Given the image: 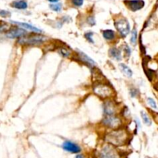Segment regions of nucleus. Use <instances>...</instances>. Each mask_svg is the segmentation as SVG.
<instances>
[{
    "instance_id": "obj_1",
    "label": "nucleus",
    "mask_w": 158,
    "mask_h": 158,
    "mask_svg": "<svg viewBox=\"0 0 158 158\" xmlns=\"http://www.w3.org/2000/svg\"><path fill=\"white\" fill-rule=\"evenodd\" d=\"M127 133L124 130H116L109 133L106 136V140L113 146H120L124 144L127 140Z\"/></svg>"
},
{
    "instance_id": "obj_2",
    "label": "nucleus",
    "mask_w": 158,
    "mask_h": 158,
    "mask_svg": "<svg viewBox=\"0 0 158 158\" xmlns=\"http://www.w3.org/2000/svg\"><path fill=\"white\" fill-rule=\"evenodd\" d=\"M93 92H94V93L96 96H98L100 98H103V99L110 97L113 93V91L110 88V87L104 84L96 85L94 88H93Z\"/></svg>"
},
{
    "instance_id": "obj_3",
    "label": "nucleus",
    "mask_w": 158,
    "mask_h": 158,
    "mask_svg": "<svg viewBox=\"0 0 158 158\" xmlns=\"http://www.w3.org/2000/svg\"><path fill=\"white\" fill-rule=\"evenodd\" d=\"M46 40V37L42 35H33L30 36H23L19 40V42L21 44L26 45H36L42 43Z\"/></svg>"
},
{
    "instance_id": "obj_4",
    "label": "nucleus",
    "mask_w": 158,
    "mask_h": 158,
    "mask_svg": "<svg viewBox=\"0 0 158 158\" xmlns=\"http://www.w3.org/2000/svg\"><path fill=\"white\" fill-rule=\"evenodd\" d=\"M114 26L116 27L117 30L124 37H126L129 34L130 30H131V26H130V24H129V22L124 18H121L120 20H117L114 23Z\"/></svg>"
},
{
    "instance_id": "obj_5",
    "label": "nucleus",
    "mask_w": 158,
    "mask_h": 158,
    "mask_svg": "<svg viewBox=\"0 0 158 158\" xmlns=\"http://www.w3.org/2000/svg\"><path fill=\"white\" fill-rule=\"evenodd\" d=\"M99 158H120V156L118 152L113 146L106 145L99 153Z\"/></svg>"
},
{
    "instance_id": "obj_6",
    "label": "nucleus",
    "mask_w": 158,
    "mask_h": 158,
    "mask_svg": "<svg viewBox=\"0 0 158 158\" xmlns=\"http://www.w3.org/2000/svg\"><path fill=\"white\" fill-rule=\"evenodd\" d=\"M103 123L104 125L111 127V128H117L121 124L120 119L117 117H114L113 115L106 116L103 120Z\"/></svg>"
},
{
    "instance_id": "obj_7",
    "label": "nucleus",
    "mask_w": 158,
    "mask_h": 158,
    "mask_svg": "<svg viewBox=\"0 0 158 158\" xmlns=\"http://www.w3.org/2000/svg\"><path fill=\"white\" fill-rule=\"evenodd\" d=\"M124 2L127 6L133 12L141 9L145 4L143 0H125Z\"/></svg>"
},
{
    "instance_id": "obj_8",
    "label": "nucleus",
    "mask_w": 158,
    "mask_h": 158,
    "mask_svg": "<svg viewBox=\"0 0 158 158\" xmlns=\"http://www.w3.org/2000/svg\"><path fill=\"white\" fill-rule=\"evenodd\" d=\"M26 34V31L23 29H12L5 33V36L9 39H16V38L23 37Z\"/></svg>"
},
{
    "instance_id": "obj_9",
    "label": "nucleus",
    "mask_w": 158,
    "mask_h": 158,
    "mask_svg": "<svg viewBox=\"0 0 158 158\" xmlns=\"http://www.w3.org/2000/svg\"><path fill=\"white\" fill-rule=\"evenodd\" d=\"M63 148L66 151L70 152V153H78L81 150L80 147L77 144H76V143H73L71 141H69V140L64 142L63 144Z\"/></svg>"
},
{
    "instance_id": "obj_10",
    "label": "nucleus",
    "mask_w": 158,
    "mask_h": 158,
    "mask_svg": "<svg viewBox=\"0 0 158 158\" xmlns=\"http://www.w3.org/2000/svg\"><path fill=\"white\" fill-rule=\"evenodd\" d=\"M12 23L18 25V26L24 28V29H26V30H30V31L35 32V33H41V32H42V30H41L40 29H39V28L36 27V26H33V25L31 24H29V23H20V22H16V21H12Z\"/></svg>"
},
{
    "instance_id": "obj_11",
    "label": "nucleus",
    "mask_w": 158,
    "mask_h": 158,
    "mask_svg": "<svg viewBox=\"0 0 158 158\" xmlns=\"http://www.w3.org/2000/svg\"><path fill=\"white\" fill-rule=\"evenodd\" d=\"M103 109H104V113L107 115V116H110V115H113L115 112V108H114L113 103H111V102L107 101L104 103L103 105Z\"/></svg>"
},
{
    "instance_id": "obj_12",
    "label": "nucleus",
    "mask_w": 158,
    "mask_h": 158,
    "mask_svg": "<svg viewBox=\"0 0 158 158\" xmlns=\"http://www.w3.org/2000/svg\"><path fill=\"white\" fill-rule=\"evenodd\" d=\"M77 52H79V56H80V59H81L82 61H83V62H85L86 63L89 64V65H90V66L94 65L95 64L94 61H93L91 58H90V57H89L87 54H85L84 52H81V51H80V50H77Z\"/></svg>"
},
{
    "instance_id": "obj_13",
    "label": "nucleus",
    "mask_w": 158,
    "mask_h": 158,
    "mask_svg": "<svg viewBox=\"0 0 158 158\" xmlns=\"http://www.w3.org/2000/svg\"><path fill=\"white\" fill-rule=\"evenodd\" d=\"M12 6L13 8L18 9H26L28 7V4L25 0H20V1H16L12 3Z\"/></svg>"
},
{
    "instance_id": "obj_14",
    "label": "nucleus",
    "mask_w": 158,
    "mask_h": 158,
    "mask_svg": "<svg viewBox=\"0 0 158 158\" xmlns=\"http://www.w3.org/2000/svg\"><path fill=\"white\" fill-rule=\"evenodd\" d=\"M120 70H121L123 74L127 77H131L133 76V72L131 69L129 68L127 65H125L124 63H121L119 65Z\"/></svg>"
},
{
    "instance_id": "obj_15",
    "label": "nucleus",
    "mask_w": 158,
    "mask_h": 158,
    "mask_svg": "<svg viewBox=\"0 0 158 158\" xmlns=\"http://www.w3.org/2000/svg\"><path fill=\"white\" fill-rule=\"evenodd\" d=\"M110 54L113 58H114L117 60H120L121 59V52L117 48H112L110 50Z\"/></svg>"
},
{
    "instance_id": "obj_16",
    "label": "nucleus",
    "mask_w": 158,
    "mask_h": 158,
    "mask_svg": "<svg viewBox=\"0 0 158 158\" xmlns=\"http://www.w3.org/2000/svg\"><path fill=\"white\" fill-rule=\"evenodd\" d=\"M103 37L107 40H112L115 38V33L111 30H106L102 32Z\"/></svg>"
},
{
    "instance_id": "obj_17",
    "label": "nucleus",
    "mask_w": 158,
    "mask_h": 158,
    "mask_svg": "<svg viewBox=\"0 0 158 158\" xmlns=\"http://www.w3.org/2000/svg\"><path fill=\"white\" fill-rule=\"evenodd\" d=\"M140 115H141L142 119H143V122H144V124H145L146 125H147V126L151 125V120H150V117H148V115H147V113L144 112L143 110H142L141 112H140Z\"/></svg>"
},
{
    "instance_id": "obj_18",
    "label": "nucleus",
    "mask_w": 158,
    "mask_h": 158,
    "mask_svg": "<svg viewBox=\"0 0 158 158\" xmlns=\"http://www.w3.org/2000/svg\"><path fill=\"white\" fill-rule=\"evenodd\" d=\"M137 32L136 30V29H134L132 31V33H131V42L132 43V45L135 46L137 44Z\"/></svg>"
},
{
    "instance_id": "obj_19",
    "label": "nucleus",
    "mask_w": 158,
    "mask_h": 158,
    "mask_svg": "<svg viewBox=\"0 0 158 158\" xmlns=\"http://www.w3.org/2000/svg\"><path fill=\"white\" fill-rule=\"evenodd\" d=\"M50 9L55 12H60L62 10V4L61 3H56V4H51Z\"/></svg>"
},
{
    "instance_id": "obj_20",
    "label": "nucleus",
    "mask_w": 158,
    "mask_h": 158,
    "mask_svg": "<svg viewBox=\"0 0 158 158\" xmlns=\"http://www.w3.org/2000/svg\"><path fill=\"white\" fill-rule=\"evenodd\" d=\"M147 103H148V104L150 105V107L153 108V109L154 110H156V108H157V106H156V103L153 98H150V97L147 98Z\"/></svg>"
},
{
    "instance_id": "obj_21",
    "label": "nucleus",
    "mask_w": 158,
    "mask_h": 158,
    "mask_svg": "<svg viewBox=\"0 0 158 158\" xmlns=\"http://www.w3.org/2000/svg\"><path fill=\"white\" fill-rule=\"evenodd\" d=\"M59 52H60L61 55L65 57H68L70 55V50H68L66 48H60L59 49Z\"/></svg>"
},
{
    "instance_id": "obj_22",
    "label": "nucleus",
    "mask_w": 158,
    "mask_h": 158,
    "mask_svg": "<svg viewBox=\"0 0 158 158\" xmlns=\"http://www.w3.org/2000/svg\"><path fill=\"white\" fill-rule=\"evenodd\" d=\"M11 16V13L9 11L3 9H0V16L3 17V18H7V17H9Z\"/></svg>"
},
{
    "instance_id": "obj_23",
    "label": "nucleus",
    "mask_w": 158,
    "mask_h": 158,
    "mask_svg": "<svg viewBox=\"0 0 158 158\" xmlns=\"http://www.w3.org/2000/svg\"><path fill=\"white\" fill-rule=\"evenodd\" d=\"M85 38L87 39L91 43H93V33H87L85 34Z\"/></svg>"
},
{
    "instance_id": "obj_24",
    "label": "nucleus",
    "mask_w": 158,
    "mask_h": 158,
    "mask_svg": "<svg viewBox=\"0 0 158 158\" xmlns=\"http://www.w3.org/2000/svg\"><path fill=\"white\" fill-rule=\"evenodd\" d=\"M72 2H73V4L74 5L77 7L81 6L83 4V0H72Z\"/></svg>"
},
{
    "instance_id": "obj_25",
    "label": "nucleus",
    "mask_w": 158,
    "mask_h": 158,
    "mask_svg": "<svg viewBox=\"0 0 158 158\" xmlns=\"http://www.w3.org/2000/svg\"><path fill=\"white\" fill-rule=\"evenodd\" d=\"M7 28H8V25H6V23H4V24L0 25V33H2L4 30H6Z\"/></svg>"
},
{
    "instance_id": "obj_26",
    "label": "nucleus",
    "mask_w": 158,
    "mask_h": 158,
    "mask_svg": "<svg viewBox=\"0 0 158 158\" xmlns=\"http://www.w3.org/2000/svg\"><path fill=\"white\" fill-rule=\"evenodd\" d=\"M138 93V91L137 90H131V94L132 97H135L137 96V94Z\"/></svg>"
},
{
    "instance_id": "obj_27",
    "label": "nucleus",
    "mask_w": 158,
    "mask_h": 158,
    "mask_svg": "<svg viewBox=\"0 0 158 158\" xmlns=\"http://www.w3.org/2000/svg\"><path fill=\"white\" fill-rule=\"evenodd\" d=\"M125 52L127 56L131 55V49H130V48H129L128 46H125Z\"/></svg>"
},
{
    "instance_id": "obj_28",
    "label": "nucleus",
    "mask_w": 158,
    "mask_h": 158,
    "mask_svg": "<svg viewBox=\"0 0 158 158\" xmlns=\"http://www.w3.org/2000/svg\"><path fill=\"white\" fill-rule=\"evenodd\" d=\"M88 22H89V23H90L91 25L95 24V20H94V18H93V17H90L88 20Z\"/></svg>"
},
{
    "instance_id": "obj_29",
    "label": "nucleus",
    "mask_w": 158,
    "mask_h": 158,
    "mask_svg": "<svg viewBox=\"0 0 158 158\" xmlns=\"http://www.w3.org/2000/svg\"><path fill=\"white\" fill-rule=\"evenodd\" d=\"M76 158H84V156H83L82 154H78L77 156H76Z\"/></svg>"
},
{
    "instance_id": "obj_30",
    "label": "nucleus",
    "mask_w": 158,
    "mask_h": 158,
    "mask_svg": "<svg viewBox=\"0 0 158 158\" xmlns=\"http://www.w3.org/2000/svg\"><path fill=\"white\" fill-rule=\"evenodd\" d=\"M48 1H49L50 2H57L59 0H48Z\"/></svg>"
},
{
    "instance_id": "obj_31",
    "label": "nucleus",
    "mask_w": 158,
    "mask_h": 158,
    "mask_svg": "<svg viewBox=\"0 0 158 158\" xmlns=\"http://www.w3.org/2000/svg\"><path fill=\"white\" fill-rule=\"evenodd\" d=\"M146 158H150V157H148V156H147V157H146Z\"/></svg>"
}]
</instances>
